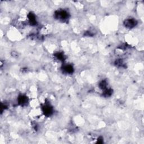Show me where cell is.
I'll list each match as a JSON object with an SVG mask.
<instances>
[{"instance_id":"6da1fadb","label":"cell","mask_w":144,"mask_h":144,"mask_svg":"<svg viewBox=\"0 0 144 144\" xmlns=\"http://www.w3.org/2000/svg\"><path fill=\"white\" fill-rule=\"evenodd\" d=\"M125 24L126 27H128V28H132L136 25V21L134 19H128L126 20Z\"/></svg>"}]
</instances>
